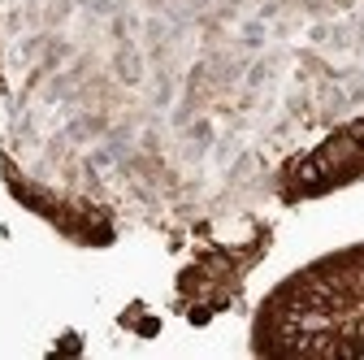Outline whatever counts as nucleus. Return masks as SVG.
<instances>
[{
  "mask_svg": "<svg viewBox=\"0 0 364 360\" xmlns=\"http://www.w3.org/2000/svg\"><path fill=\"white\" fill-rule=\"evenodd\" d=\"M217 235H221L225 243H247V239H252L256 231H252V221H235V226H221Z\"/></svg>",
  "mask_w": 364,
  "mask_h": 360,
  "instance_id": "7ed1b4c3",
  "label": "nucleus"
},
{
  "mask_svg": "<svg viewBox=\"0 0 364 360\" xmlns=\"http://www.w3.org/2000/svg\"><path fill=\"white\" fill-rule=\"evenodd\" d=\"M0 130H5V100H0Z\"/></svg>",
  "mask_w": 364,
  "mask_h": 360,
  "instance_id": "20e7f679",
  "label": "nucleus"
},
{
  "mask_svg": "<svg viewBox=\"0 0 364 360\" xmlns=\"http://www.w3.org/2000/svg\"><path fill=\"white\" fill-rule=\"evenodd\" d=\"M360 157H364V144H355L351 134H338V139H330L321 152H316V165L326 169V178H338L343 169L360 165Z\"/></svg>",
  "mask_w": 364,
  "mask_h": 360,
  "instance_id": "f257e3e1",
  "label": "nucleus"
},
{
  "mask_svg": "<svg viewBox=\"0 0 364 360\" xmlns=\"http://www.w3.org/2000/svg\"><path fill=\"white\" fill-rule=\"evenodd\" d=\"M295 183H304V187L326 183V169L316 165V157H308V161H299V165H295Z\"/></svg>",
  "mask_w": 364,
  "mask_h": 360,
  "instance_id": "f03ea898",
  "label": "nucleus"
}]
</instances>
